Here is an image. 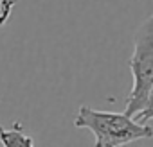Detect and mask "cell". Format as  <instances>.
Wrapping results in <instances>:
<instances>
[{"mask_svg":"<svg viewBox=\"0 0 153 147\" xmlns=\"http://www.w3.org/2000/svg\"><path fill=\"white\" fill-rule=\"evenodd\" d=\"M74 126L94 133V147H126L133 142L153 138V129L148 124H139L124 113L101 111L90 106H79Z\"/></svg>","mask_w":153,"mask_h":147,"instance_id":"cell-1","label":"cell"},{"mask_svg":"<svg viewBox=\"0 0 153 147\" xmlns=\"http://www.w3.org/2000/svg\"><path fill=\"white\" fill-rule=\"evenodd\" d=\"M128 65L131 72V90L126 97L124 115L135 118L144 110L153 90V13L133 34V52Z\"/></svg>","mask_w":153,"mask_h":147,"instance_id":"cell-2","label":"cell"},{"mask_svg":"<svg viewBox=\"0 0 153 147\" xmlns=\"http://www.w3.org/2000/svg\"><path fill=\"white\" fill-rule=\"evenodd\" d=\"M0 143L2 147H34L33 136H29L20 122H15L11 129L0 126Z\"/></svg>","mask_w":153,"mask_h":147,"instance_id":"cell-3","label":"cell"},{"mask_svg":"<svg viewBox=\"0 0 153 147\" xmlns=\"http://www.w3.org/2000/svg\"><path fill=\"white\" fill-rule=\"evenodd\" d=\"M16 2H18V0H0V27L9 22L11 13H13Z\"/></svg>","mask_w":153,"mask_h":147,"instance_id":"cell-4","label":"cell"},{"mask_svg":"<svg viewBox=\"0 0 153 147\" xmlns=\"http://www.w3.org/2000/svg\"><path fill=\"white\" fill-rule=\"evenodd\" d=\"M135 120H137L139 124H146L148 120H153V90H151V93H149V97H148V102H146L144 110L135 117Z\"/></svg>","mask_w":153,"mask_h":147,"instance_id":"cell-5","label":"cell"}]
</instances>
